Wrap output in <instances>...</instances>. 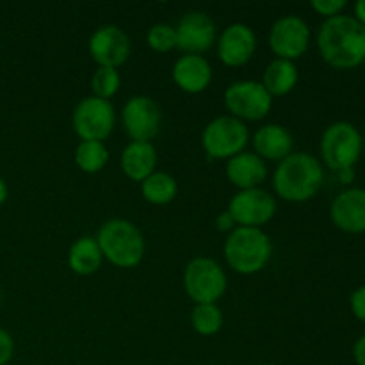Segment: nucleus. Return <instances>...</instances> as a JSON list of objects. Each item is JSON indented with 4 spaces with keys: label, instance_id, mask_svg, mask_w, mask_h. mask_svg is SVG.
Masks as SVG:
<instances>
[{
    "label": "nucleus",
    "instance_id": "obj_12",
    "mask_svg": "<svg viewBox=\"0 0 365 365\" xmlns=\"http://www.w3.org/2000/svg\"><path fill=\"white\" fill-rule=\"evenodd\" d=\"M277 198L262 187L237 191L228 203V212L237 227L260 228L277 214Z\"/></svg>",
    "mask_w": 365,
    "mask_h": 365
},
{
    "label": "nucleus",
    "instance_id": "obj_35",
    "mask_svg": "<svg viewBox=\"0 0 365 365\" xmlns=\"http://www.w3.org/2000/svg\"><path fill=\"white\" fill-rule=\"evenodd\" d=\"M7 196H9V187H7V182L0 177V207L7 202Z\"/></svg>",
    "mask_w": 365,
    "mask_h": 365
},
{
    "label": "nucleus",
    "instance_id": "obj_16",
    "mask_svg": "<svg viewBox=\"0 0 365 365\" xmlns=\"http://www.w3.org/2000/svg\"><path fill=\"white\" fill-rule=\"evenodd\" d=\"M331 223L344 234L365 232V189L348 187L339 192L330 205Z\"/></svg>",
    "mask_w": 365,
    "mask_h": 365
},
{
    "label": "nucleus",
    "instance_id": "obj_34",
    "mask_svg": "<svg viewBox=\"0 0 365 365\" xmlns=\"http://www.w3.org/2000/svg\"><path fill=\"white\" fill-rule=\"evenodd\" d=\"M353 9H355L356 20H359L360 24H362L365 27V0H359V2L355 4V7H353Z\"/></svg>",
    "mask_w": 365,
    "mask_h": 365
},
{
    "label": "nucleus",
    "instance_id": "obj_19",
    "mask_svg": "<svg viewBox=\"0 0 365 365\" xmlns=\"http://www.w3.org/2000/svg\"><path fill=\"white\" fill-rule=\"evenodd\" d=\"M228 182L237 191L245 189H255L266 182L267 178V164L253 152H241L239 155L227 160L225 168Z\"/></svg>",
    "mask_w": 365,
    "mask_h": 365
},
{
    "label": "nucleus",
    "instance_id": "obj_3",
    "mask_svg": "<svg viewBox=\"0 0 365 365\" xmlns=\"http://www.w3.org/2000/svg\"><path fill=\"white\" fill-rule=\"evenodd\" d=\"M96 242L102 250L103 260L120 269H132L145 259V235L135 223L121 217L106 221L98 228Z\"/></svg>",
    "mask_w": 365,
    "mask_h": 365
},
{
    "label": "nucleus",
    "instance_id": "obj_31",
    "mask_svg": "<svg viewBox=\"0 0 365 365\" xmlns=\"http://www.w3.org/2000/svg\"><path fill=\"white\" fill-rule=\"evenodd\" d=\"M216 228H217V232H221V234H230L232 230H235V228H237V225H235L234 217L230 216V212H228V210H225V212L217 214Z\"/></svg>",
    "mask_w": 365,
    "mask_h": 365
},
{
    "label": "nucleus",
    "instance_id": "obj_6",
    "mask_svg": "<svg viewBox=\"0 0 365 365\" xmlns=\"http://www.w3.org/2000/svg\"><path fill=\"white\" fill-rule=\"evenodd\" d=\"M250 130L245 121L225 114L210 120L202 132V146L207 157L214 160H228L245 152L250 143Z\"/></svg>",
    "mask_w": 365,
    "mask_h": 365
},
{
    "label": "nucleus",
    "instance_id": "obj_11",
    "mask_svg": "<svg viewBox=\"0 0 365 365\" xmlns=\"http://www.w3.org/2000/svg\"><path fill=\"white\" fill-rule=\"evenodd\" d=\"M269 48L277 59L298 61L307 53L310 46V27L302 16L287 14L271 25L269 29Z\"/></svg>",
    "mask_w": 365,
    "mask_h": 365
},
{
    "label": "nucleus",
    "instance_id": "obj_33",
    "mask_svg": "<svg viewBox=\"0 0 365 365\" xmlns=\"http://www.w3.org/2000/svg\"><path fill=\"white\" fill-rule=\"evenodd\" d=\"M337 177H339V180L342 182V184H346V185L353 184V180H355V168H351V170L339 171Z\"/></svg>",
    "mask_w": 365,
    "mask_h": 365
},
{
    "label": "nucleus",
    "instance_id": "obj_2",
    "mask_svg": "<svg viewBox=\"0 0 365 365\" xmlns=\"http://www.w3.org/2000/svg\"><path fill=\"white\" fill-rule=\"evenodd\" d=\"M324 168L317 157L307 152H292L280 160L273 173V187L278 198L289 203H305L321 191Z\"/></svg>",
    "mask_w": 365,
    "mask_h": 365
},
{
    "label": "nucleus",
    "instance_id": "obj_23",
    "mask_svg": "<svg viewBox=\"0 0 365 365\" xmlns=\"http://www.w3.org/2000/svg\"><path fill=\"white\" fill-rule=\"evenodd\" d=\"M141 195L150 205H168L177 198L178 182L168 171H153L141 182Z\"/></svg>",
    "mask_w": 365,
    "mask_h": 365
},
{
    "label": "nucleus",
    "instance_id": "obj_17",
    "mask_svg": "<svg viewBox=\"0 0 365 365\" xmlns=\"http://www.w3.org/2000/svg\"><path fill=\"white\" fill-rule=\"evenodd\" d=\"M212 64L203 56L182 53L171 68V78L178 89L189 95H200L212 82Z\"/></svg>",
    "mask_w": 365,
    "mask_h": 365
},
{
    "label": "nucleus",
    "instance_id": "obj_13",
    "mask_svg": "<svg viewBox=\"0 0 365 365\" xmlns=\"http://www.w3.org/2000/svg\"><path fill=\"white\" fill-rule=\"evenodd\" d=\"M89 56L98 68H120L132 53V41L118 25H102L91 34L88 43Z\"/></svg>",
    "mask_w": 365,
    "mask_h": 365
},
{
    "label": "nucleus",
    "instance_id": "obj_18",
    "mask_svg": "<svg viewBox=\"0 0 365 365\" xmlns=\"http://www.w3.org/2000/svg\"><path fill=\"white\" fill-rule=\"evenodd\" d=\"M253 153L266 160L280 163L289 157L294 148V138L287 127L278 123H266L255 130L252 138Z\"/></svg>",
    "mask_w": 365,
    "mask_h": 365
},
{
    "label": "nucleus",
    "instance_id": "obj_1",
    "mask_svg": "<svg viewBox=\"0 0 365 365\" xmlns=\"http://www.w3.org/2000/svg\"><path fill=\"white\" fill-rule=\"evenodd\" d=\"M317 50L335 70L359 68L365 63V27L349 14L328 18L317 31Z\"/></svg>",
    "mask_w": 365,
    "mask_h": 365
},
{
    "label": "nucleus",
    "instance_id": "obj_5",
    "mask_svg": "<svg viewBox=\"0 0 365 365\" xmlns=\"http://www.w3.org/2000/svg\"><path fill=\"white\" fill-rule=\"evenodd\" d=\"M362 148L364 139L359 128L349 121H335L321 135V163L335 173L351 170L360 160Z\"/></svg>",
    "mask_w": 365,
    "mask_h": 365
},
{
    "label": "nucleus",
    "instance_id": "obj_37",
    "mask_svg": "<svg viewBox=\"0 0 365 365\" xmlns=\"http://www.w3.org/2000/svg\"><path fill=\"white\" fill-rule=\"evenodd\" d=\"M364 78H365V63H364Z\"/></svg>",
    "mask_w": 365,
    "mask_h": 365
},
{
    "label": "nucleus",
    "instance_id": "obj_14",
    "mask_svg": "<svg viewBox=\"0 0 365 365\" xmlns=\"http://www.w3.org/2000/svg\"><path fill=\"white\" fill-rule=\"evenodd\" d=\"M175 32H177V48L182 53L203 56L207 50L216 45V24L203 11H187L178 20Z\"/></svg>",
    "mask_w": 365,
    "mask_h": 365
},
{
    "label": "nucleus",
    "instance_id": "obj_10",
    "mask_svg": "<svg viewBox=\"0 0 365 365\" xmlns=\"http://www.w3.org/2000/svg\"><path fill=\"white\" fill-rule=\"evenodd\" d=\"M121 123L132 141L152 143L163 127V110L152 96H130L121 109Z\"/></svg>",
    "mask_w": 365,
    "mask_h": 365
},
{
    "label": "nucleus",
    "instance_id": "obj_27",
    "mask_svg": "<svg viewBox=\"0 0 365 365\" xmlns=\"http://www.w3.org/2000/svg\"><path fill=\"white\" fill-rule=\"evenodd\" d=\"M146 45L153 52L166 53L177 48V32L170 24H155L146 32Z\"/></svg>",
    "mask_w": 365,
    "mask_h": 365
},
{
    "label": "nucleus",
    "instance_id": "obj_36",
    "mask_svg": "<svg viewBox=\"0 0 365 365\" xmlns=\"http://www.w3.org/2000/svg\"><path fill=\"white\" fill-rule=\"evenodd\" d=\"M0 303H2V289H0Z\"/></svg>",
    "mask_w": 365,
    "mask_h": 365
},
{
    "label": "nucleus",
    "instance_id": "obj_21",
    "mask_svg": "<svg viewBox=\"0 0 365 365\" xmlns=\"http://www.w3.org/2000/svg\"><path fill=\"white\" fill-rule=\"evenodd\" d=\"M103 255L96 237L82 235L68 250V266L78 277H91L102 267Z\"/></svg>",
    "mask_w": 365,
    "mask_h": 365
},
{
    "label": "nucleus",
    "instance_id": "obj_20",
    "mask_svg": "<svg viewBox=\"0 0 365 365\" xmlns=\"http://www.w3.org/2000/svg\"><path fill=\"white\" fill-rule=\"evenodd\" d=\"M120 168L125 177L141 184L153 171H157V150L153 143L130 141L120 155Z\"/></svg>",
    "mask_w": 365,
    "mask_h": 365
},
{
    "label": "nucleus",
    "instance_id": "obj_9",
    "mask_svg": "<svg viewBox=\"0 0 365 365\" xmlns=\"http://www.w3.org/2000/svg\"><path fill=\"white\" fill-rule=\"evenodd\" d=\"M223 103L241 121H262L273 109V96L260 81H235L225 89Z\"/></svg>",
    "mask_w": 365,
    "mask_h": 365
},
{
    "label": "nucleus",
    "instance_id": "obj_8",
    "mask_svg": "<svg viewBox=\"0 0 365 365\" xmlns=\"http://www.w3.org/2000/svg\"><path fill=\"white\" fill-rule=\"evenodd\" d=\"M116 110L109 100L89 95L75 106L71 114V127L81 141L103 143L114 130Z\"/></svg>",
    "mask_w": 365,
    "mask_h": 365
},
{
    "label": "nucleus",
    "instance_id": "obj_22",
    "mask_svg": "<svg viewBox=\"0 0 365 365\" xmlns=\"http://www.w3.org/2000/svg\"><path fill=\"white\" fill-rule=\"evenodd\" d=\"M299 70L296 63L285 59H273L266 66L260 84L273 98L285 96L298 86Z\"/></svg>",
    "mask_w": 365,
    "mask_h": 365
},
{
    "label": "nucleus",
    "instance_id": "obj_32",
    "mask_svg": "<svg viewBox=\"0 0 365 365\" xmlns=\"http://www.w3.org/2000/svg\"><path fill=\"white\" fill-rule=\"evenodd\" d=\"M353 359L356 365H365V334L356 339L355 346H353Z\"/></svg>",
    "mask_w": 365,
    "mask_h": 365
},
{
    "label": "nucleus",
    "instance_id": "obj_38",
    "mask_svg": "<svg viewBox=\"0 0 365 365\" xmlns=\"http://www.w3.org/2000/svg\"><path fill=\"white\" fill-rule=\"evenodd\" d=\"M260 365H273V364H260Z\"/></svg>",
    "mask_w": 365,
    "mask_h": 365
},
{
    "label": "nucleus",
    "instance_id": "obj_25",
    "mask_svg": "<svg viewBox=\"0 0 365 365\" xmlns=\"http://www.w3.org/2000/svg\"><path fill=\"white\" fill-rule=\"evenodd\" d=\"M225 316L217 303H200L191 310V327L202 337H212L223 328Z\"/></svg>",
    "mask_w": 365,
    "mask_h": 365
},
{
    "label": "nucleus",
    "instance_id": "obj_15",
    "mask_svg": "<svg viewBox=\"0 0 365 365\" xmlns=\"http://www.w3.org/2000/svg\"><path fill=\"white\" fill-rule=\"evenodd\" d=\"M217 57L228 68H241L253 59L257 52V34L250 25L235 21L216 39Z\"/></svg>",
    "mask_w": 365,
    "mask_h": 365
},
{
    "label": "nucleus",
    "instance_id": "obj_24",
    "mask_svg": "<svg viewBox=\"0 0 365 365\" xmlns=\"http://www.w3.org/2000/svg\"><path fill=\"white\" fill-rule=\"evenodd\" d=\"M73 159L78 170L88 175H95L100 173L109 163V150L106 143L81 141L75 148Z\"/></svg>",
    "mask_w": 365,
    "mask_h": 365
},
{
    "label": "nucleus",
    "instance_id": "obj_7",
    "mask_svg": "<svg viewBox=\"0 0 365 365\" xmlns=\"http://www.w3.org/2000/svg\"><path fill=\"white\" fill-rule=\"evenodd\" d=\"M227 273L217 260L209 257H196L185 266L184 289L195 305L217 303L227 292Z\"/></svg>",
    "mask_w": 365,
    "mask_h": 365
},
{
    "label": "nucleus",
    "instance_id": "obj_26",
    "mask_svg": "<svg viewBox=\"0 0 365 365\" xmlns=\"http://www.w3.org/2000/svg\"><path fill=\"white\" fill-rule=\"evenodd\" d=\"M121 88V75L116 68H96L91 77L93 96L102 100H109L116 96Z\"/></svg>",
    "mask_w": 365,
    "mask_h": 365
},
{
    "label": "nucleus",
    "instance_id": "obj_30",
    "mask_svg": "<svg viewBox=\"0 0 365 365\" xmlns=\"http://www.w3.org/2000/svg\"><path fill=\"white\" fill-rule=\"evenodd\" d=\"M14 341L9 331L0 328V365H7L13 360Z\"/></svg>",
    "mask_w": 365,
    "mask_h": 365
},
{
    "label": "nucleus",
    "instance_id": "obj_4",
    "mask_svg": "<svg viewBox=\"0 0 365 365\" xmlns=\"http://www.w3.org/2000/svg\"><path fill=\"white\" fill-rule=\"evenodd\" d=\"M223 255L234 273L250 277L269 264L273 257V242L262 228L237 227L227 235Z\"/></svg>",
    "mask_w": 365,
    "mask_h": 365
},
{
    "label": "nucleus",
    "instance_id": "obj_28",
    "mask_svg": "<svg viewBox=\"0 0 365 365\" xmlns=\"http://www.w3.org/2000/svg\"><path fill=\"white\" fill-rule=\"evenodd\" d=\"M310 7H312L319 16L328 20V18H335L339 16V14H342V11L348 7V2H346V0H312V2H310Z\"/></svg>",
    "mask_w": 365,
    "mask_h": 365
},
{
    "label": "nucleus",
    "instance_id": "obj_29",
    "mask_svg": "<svg viewBox=\"0 0 365 365\" xmlns=\"http://www.w3.org/2000/svg\"><path fill=\"white\" fill-rule=\"evenodd\" d=\"M349 309H351L353 316L360 323H365V284L351 292V296H349Z\"/></svg>",
    "mask_w": 365,
    "mask_h": 365
}]
</instances>
